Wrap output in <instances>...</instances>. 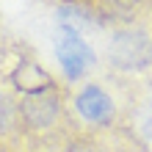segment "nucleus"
<instances>
[{"label": "nucleus", "mask_w": 152, "mask_h": 152, "mask_svg": "<svg viewBox=\"0 0 152 152\" xmlns=\"http://www.w3.org/2000/svg\"><path fill=\"white\" fill-rule=\"evenodd\" d=\"M108 58L122 72H141L152 64V42L141 31H122L111 42Z\"/></svg>", "instance_id": "obj_1"}, {"label": "nucleus", "mask_w": 152, "mask_h": 152, "mask_svg": "<svg viewBox=\"0 0 152 152\" xmlns=\"http://www.w3.org/2000/svg\"><path fill=\"white\" fill-rule=\"evenodd\" d=\"M75 108H77V113L83 116L86 122H94V124H105V122H111V116H113V102L100 86H86L83 91L77 94Z\"/></svg>", "instance_id": "obj_4"}, {"label": "nucleus", "mask_w": 152, "mask_h": 152, "mask_svg": "<svg viewBox=\"0 0 152 152\" xmlns=\"http://www.w3.org/2000/svg\"><path fill=\"white\" fill-rule=\"evenodd\" d=\"M14 116H17V111H14V105L8 102L6 97H0V133L11 127V122H14Z\"/></svg>", "instance_id": "obj_7"}, {"label": "nucleus", "mask_w": 152, "mask_h": 152, "mask_svg": "<svg viewBox=\"0 0 152 152\" xmlns=\"http://www.w3.org/2000/svg\"><path fill=\"white\" fill-rule=\"evenodd\" d=\"M56 56H58V64H61V69H64V75L72 77V80L80 77L88 66L94 64L91 47H88L75 31H66V28L58 36V42H56Z\"/></svg>", "instance_id": "obj_2"}, {"label": "nucleus", "mask_w": 152, "mask_h": 152, "mask_svg": "<svg viewBox=\"0 0 152 152\" xmlns=\"http://www.w3.org/2000/svg\"><path fill=\"white\" fill-rule=\"evenodd\" d=\"M105 17L113 22H130L136 17V0H102Z\"/></svg>", "instance_id": "obj_6"}, {"label": "nucleus", "mask_w": 152, "mask_h": 152, "mask_svg": "<svg viewBox=\"0 0 152 152\" xmlns=\"http://www.w3.org/2000/svg\"><path fill=\"white\" fill-rule=\"evenodd\" d=\"M58 113H61V100L53 94V88L50 91H39V94H28L20 102L22 122L28 124V127H33V130L50 127V124L58 119Z\"/></svg>", "instance_id": "obj_3"}, {"label": "nucleus", "mask_w": 152, "mask_h": 152, "mask_svg": "<svg viewBox=\"0 0 152 152\" xmlns=\"http://www.w3.org/2000/svg\"><path fill=\"white\" fill-rule=\"evenodd\" d=\"M66 152H100L94 144H88V141H75L72 147H66Z\"/></svg>", "instance_id": "obj_8"}, {"label": "nucleus", "mask_w": 152, "mask_h": 152, "mask_svg": "<svg viewBox=\"0 0 152 152\" xmlns=\"http://www.w3.org/2000/svg\"><path fill=\"white\" fill-rule=\"evenodd\" d=\"M144 133H147V136H149V138H152V116H149V119H147V122H144Z\"/></svg>", "instance_id": "obj_9"}, {"label": "nucleus", "mask_w": 152, "mask_h": 152, "mask_svg": "<svg viewBox=\"0 0 152 152\" xmlns=\"http://www.w3.org/2000/svg\"><path fill=\"white\" fill-rule=\"evenodd\" d=\"M14 83H17V88H22L28 94H39V91H50L53 88L50 75L36 64H20V69L14 72Z\"/></svg>", "instance_id": "obj_5"}]
</instances>
